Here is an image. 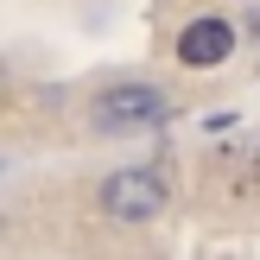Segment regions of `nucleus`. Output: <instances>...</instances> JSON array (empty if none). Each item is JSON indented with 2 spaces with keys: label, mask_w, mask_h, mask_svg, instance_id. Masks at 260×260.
<instances>
[{
  "label": "nucleus",
  "mask_w": 260,
  "mask_h": 260,
  "mask_svg": "<svg viewBox=\"0 0 260 260\" xmlns=\"http://www.w3.org/2000/svg\"><path fill=\"white\" fill-rule=\"evenodd\" d=\"M102 210H108L114 222H146V216L165 210V184L152 172H114L108 184H102Z\"/></svg>",
  "instance_id": "obj_2"
},
{
  "label": "nucleus",
  "mask_w": 260,
  "mask_h": 260,
  "mask_svg": "<svg viewBox=\"0 0 260 260\" xmlns=\"http://www.w3.org/2000/svg\"><path fill=\"white\" fill-rule=\"evenodd\" d=\"M229 51H235V32H229L222 19H197L178 38V57H184L190 70H216V63H229Z\"/></svg>",
  "instance_id": "obj_3"
},
{
  "label": "nucleus",
  "mask_w": 260,
  "mask_h": 260,
  "mask_svg": "<svg viewBox=\"0 0 260 260\" xmlns=\"http://www.w3.org/2000/svg\"><path fill=\"white\" fill-rule=\"evenodd\" d=\"M165 121V95L159 89H140V83H121L95 102V127L102 134H146V127Z\"/></svg>",
  "instance_id": "obj_1"
}]
</instances>
